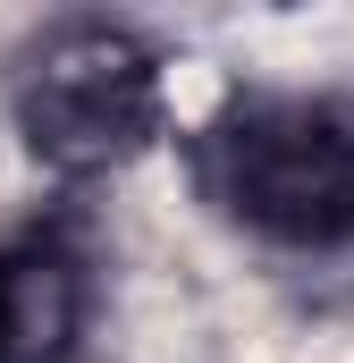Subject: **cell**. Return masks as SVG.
I'll list each match as a JSON object with an SVG mask.
<instances>
[{
	"mask_svg": "<svg viewBox=\"0 0 354 363\" xmlns=\"http://www.w3.org/2000/svg\"><path fill=\"white\" fill-rule=\"evenodd\" d=\"M202 203L278 254H346L354 245V93L253 85L228 93L194 144Z\"/></svg>",
	"mask_w": 354,
	"mask_h": 363,
	"instance_id": "obj_1",
	"label": "cell"
},
{
	"mask_svg": "<svg viewBox=\"0 0 354 363\" xmlns=\"http://www.w3.org/2000/svg\"><path fill=\"white\" fill-rule=\"evenodd\" d=\"M8 110L42 169L101 178L161 144L169 60L118 17H59L8 60Z\"/></svg>",
	"mask_w": 354,
	"mask_h": 363,
	"instance_id": "obj_2",
	"label": "cell"
},
{
	"mask_svg": "<svg viewBox=\"0 0 354 363\" xmlns=\"http://www.w3.org/2000/svg\"><path fill=\"white\" fill-rule=\"evenodd\" d=\"M93 313V262L68 228L0 245V363H68Z\"/></svg>",
	"mask_w": 354,
	"mask_h": 363,
	"instance_id": "obj_3",
	"label": "cell"
}]
</instances>
